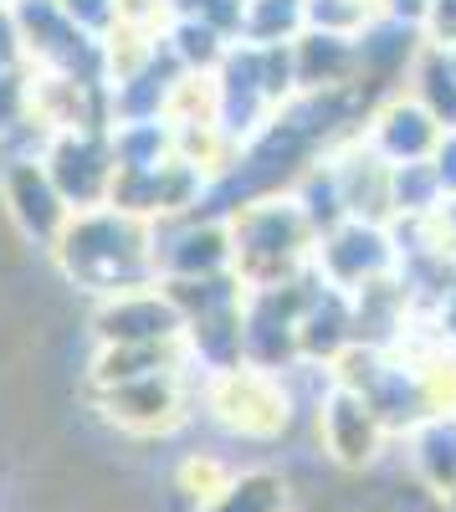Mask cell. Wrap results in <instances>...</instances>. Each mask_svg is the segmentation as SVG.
<instances>
[{
  "label": "cell",
  "instance_id": "6da1fadb",
  "mask_svg": "<svg viewBox=\"0 0 456 512\" xmlns=\"http://www.w3.org/2000/svg\"><path fill=\"white\" fill-rule=\"evenodd\" d=\"M57 262L67 267L72 282L93 287V292H108V297L149 287V277L159 272L149 221L134 216V210H123V205L72 210L67 231L57 236Z\"/></svg>",
  "mask_w": 456,
  "mask_h": 512
},
{
  "label": "cell",
  "instance_id": "277c9868",
  "mask_svg": "<svg viewBox=\"0 0 456 512\" xmlns=\"http://www.w3.org/2000/svg\"><path fill=\"white\" fill-rule=\"evenodd\" d=\"M185 328V313L175 308L170 292H113L108 308L98 313L103 344H175V333Z\"/></svg>",
  "mask_w": 456,
  "mask_h": 512
},
{
  "label": "cell",
  "instance_id": "52a82bcc",
  "mask_svg": "<svg viewBox=\"0 0 456 512\" xmlns=\"http://www.w3.org/2000/svg\"><path fill=\"white\" fill-rule=\"evenodd\" d=\"M380 410L369 405V395L364 390H334V400L323 405V441H328V451H334L344 466H359V461H369L375 456V441H380Z\"/></svg>",
  "mask_w": 456,
  "mask_h": 512
},
{
  "label": "cell",
  "instance_id": "5b68a950",
  "mask_svg": "<svg viewBox=\"0 0 456 512\" xmlns=\"http://www.w3.org/2000/svg\"><path fill=\"white\" fill-rule=\"evenodd\" d=\"M446 134V123L421 103V98H395L375 113V134H369V149H375L385 164H421L436 154Z\"/></svg>",
  "mask_w": 456,
  "mask_h": 512
},
{
  "label": "cell",
  "instance_id": "ba28073f",
  "mask_svg": "<svg viewBox=\"0 0 456 512\" xmlns=\"http://www.w3.org/2000/svg\"><path fill=\"white\" fill-rule=\"evenodd\" d=\"M211 512H287V487H282V477H272V472H252V477L231 482V487L211 502Z\"/></svg>",
  "mask_w": 456,
  "mask_h": 512
},
{
  "label": "cell",
  "instance_id": "30bf717a",
  "mask_svg": "<svg viewBox=\"0 0 456 512\" xmlns=\"http://www.w3.org/2000/svg\"><path fill=\"white\" fill-rule=\"evenodd\" d=\"M426 21H431V47L456 52V0H426Z\"/></svg>",
  "mask_w": 456,
  "mask_h": 512
},
{
  "label": "cell",
  "instance_id": "9c48e42d",
  "mask_svg": "<svg viewBox=\"0 0 456 512\" xmlns=\"http://www.w3.org/2000/svg\"><path fill=\"white\" fill-rule=\"evenodd\" d=\"M421 472L451 497L456 492V425L436 420L431 431L421 436Z\"/></svg>",
  "mask_w": 456,
  "mask_h": 512
},
{
  "label": "cell",
  "instance_id": "7a4b0ae2",
  "mask_svg": "<svg viewBox=\"0 0 456 512\" xmlns=\"http://www.w3.org/2000/svg\"><path fill=\"white\" fill-rule=\"evenodd\" d=\"M390 262L395 251L380 221H344L318 236V272L328 277V287H369L390 272Z\"/></svg>",
  "mask_w": 456,
  "mask_h": 512
},
{
  "label": "cell",
  "instance_id": "8992f818",
  "mask_svg": "<svg viewBox=\"0 0 456 512\" xmlns=\"http://www.w3.org/2000/svg\"><path fill=\"white\" fill-rule=\"evenodd\" d=\"M103 410L123 431H170L180 420V390H175L170 369L118 379V384H103Z\"/></svg>",
  "mask_w": 456,
  "mask_h": 512
},
{
  "label": "cell",
  "instance_id": "3957f363",
  "mask_svg": "<svg viewBox=\"0 0 456 512\" xmlns=\"http://www.w3.org/2000/svg\"><path fill=\"white\" fill-rule=\"evenodd\" d=\"M216 415L241 436H277L287 425V395L277 390V379H267L262 369H216Z\"/></svg>",
  "mask_w": 456,
  "mask_h": 512
},
{
  "label": "cell",
  "instance_id": "8fae6325",
  "mask_svg": "<svg viewBox=\"0 0 456 512\" xmlns=\"http://www.w3.org/2000/svg\"><path fill=\"white\" fill-rule=\"evenodd\" d=\"M441 323L456 333V287H446V303H441Z\"/></svg>",
  "mask_w": 456,
  "mask_h": 512
}]
</instances>
